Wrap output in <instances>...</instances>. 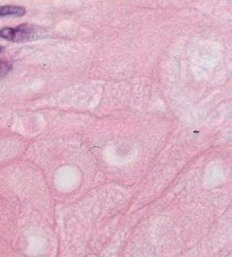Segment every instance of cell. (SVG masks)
Instances as JSON below:
<instances>
[{"mask_svg":"<svg viewBox=\"0 0 232 257\" xmlns=\"http://www.w3.org/2000/svg\"><path fill=\"white\" fill-rule=\"evenodd\" d=\"M2 50H3V47H0V52H2Z\"/></svg>","mask_w":232,"mask_h":257,"instance_id":"4","label":"cell"},{"mask_svg":"<svg viewBox=\"0 0 232 257\" xmlns=\"http://www.w3.org/2000/svg\"><path fill=\"white\" fill-rule=\"evenodd\" d=\"M26 13L25 8L22 6H14V5H7V6H0V19L3 17H10V16H17L21 17Z\"/></svg>","mask_w":232,"mask_h":257,"instance_id":"2","label":"cell"},{"mask_svg":"<svg viewBox=\"0 0 232 257\" xmlns=\"http://www.w3.org/2000/svg\"><path fill=\"white\" fill-rule=\"evenodd\" d=\"M12 68V64L7 60H0V78L5 76Z\"/></svg>","mask_w":232,"mask_h":257,"instance_id":"3","label":"cell"},{"mask_svg":"<svg viewBox=\"0 0 232 257\" xmlns=\"http://www.w3.org/2000/svg\"><path fill=\"white\" fill-rule=\"evenodd\" d=\"M44 35H46V32H44L43 29L29 24L17 26L15 29L5 28L0 30V38L10 40L13 42L32 41V40L40 39Z\"/></svg>","mask_w":232,"mask_h":257,"instance_id":"1","label":"cell"}]
</instances>
